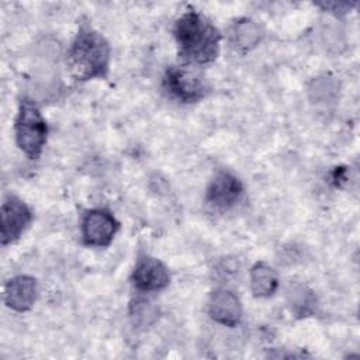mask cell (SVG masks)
Wrapping results in <instances>:
<instances>
[{
  "instance_id": "7a4b0ae2",
  "label": "cell",
  "mask_w": 360,
  "mask_h": 360,
  "mask_svg": "<svg viewBox=\"0 0 360 360\" xmlns=\"http://www.w3.org/2000/svg\"><path fill=\"white\" fill-rule=\"evenodd\" d=\"M70 75L80 82L104 79L110 68V45L96 30L82 25L68 52Z\"/></svg>"
},
{
  "instance_id": "5b68a950",
  "label": "cell",
  "mask_w": 360,
  "mask_h": 360,
  "mask_svg": "<svg viewBox=\"0 0 360 360\" xmlns=\"http://www.w3.org/2000/svg\"><path fill=\"white\" fill-rule=\"evenodd\" d=\"M118 228L120 222L110 211L103 208L89 210L82 219L83 242L89 246H108L112 242Z\"/></svg>"
},
{
  "instance_id": "ba28073f",
  "label": "cell",
  "mask_w": 360,
  "mask_h": 360,
  "mask_svg": "<svg viewBox=\"0 0 360 360\" xmlns=\"http://www.w3.org/2000/svg\"><path fill=\"white\" fill-rule=\"evenodd\" d=\"M242 181L228 172H219L210 181L205 191V201L215 210H229L242 197Z\"/></svg>"
},
{
  "instance_id": "6da1fadb",
  "label": "cell",
  "mask_w": 360,
  "mask_h": 360,
  "mask_svg": "<svg viewBox=\"0 0 360 360\" xmlns=\"http://www.w3.org/2000/svg\"><path fill=\"white\" fill-rule=\"evenodd\" d=\"M174 39L179 56L186 63L207 65L219 53L221 34L218 28L200 11L190 8L174 22Z\"/></svg>"
},
{
  "instance_id": "4fadbf2b",
  "label": "cell",
  "mask_w": 360,
  "mask_h": 360,
  "mask_svg": "<svg viewBox=\"0 0 360 360\" xmlns=\"http://www.w3.org/2000/svg\"><path fill=\"white\" fill-rule=\"evenodd\" d=\"M287 302L292 314L297 316H307L314 312L316 301L311 290H308L305 285L294 284L290 285L287 291Z\"/></svg>"
},
{
  "instance_id": "30bf717a",
  "label": "cell",
  "mask_w": 360,
  "mask_h": 360,
  "mask_svg": "<svg viewBox=\"0 0 360 360\" xmlns=\"http://www.w3.org/2000/svg\"><path fill=\"white\" fill-rule=\"evenodd\" d=\"M210 315L215 322L224 326H236L242 319L239 298L229 290H215L210 298Z\"/></svg>"
},
{
  "instance_id": "8992f818",
  "label": "cell",
  "mask_w": 360,
  "mask_h": 360,
  "mask_svg": "<svg viewBox=\"0 0 360 360\" xmlns=\"http://www.w3.org/2000/svg\"><path fill=\"white\" fill-rule=\"evenodd\" d=\"M1 243L8 245L15 242L32 221L30 207L15 195H8L1 204Z\"/></svg>"
},
{
  "instance_id": "9c48e42d",
  "label": "cell",
  "mask_w": 360,
  "mask_h": 360,
  "mask_svg": "<svg viewBox=\"0 0 360 360\" xmlns=\"http://www.w3.org/2000/svg\"><path fill=\"white\" fill-rule=\"evenodd\" d=\"M37 281L31 276H15L6 283L4 302L17 312L28 311L37 300Z\"/></svg>"
},
{
  "instance_id": "5bb4252c",
  "label": "cell",
  "mask_w": 360,
  "mask_h": 360,
  "mask_svg": "<svg viewBox=\"0 0 360 360\" xmlns=\"http://www.w3.org/2000/svg\"><path fill=\"white\" fill-rule=\"evenodd\" d=\"M131 319L136 326H148L158 318V308L149 301L139 300L131 305Z\"/></svg>"
},
{
  "instance_id": "8fae6325",
  "label": "cell",
  "mask_w": 360,
  "mask_h": 360,
  "mask_svg": "<svg viewBox=\"0 0 360 360\" xmlns=\"http://www.w3.org/2000/svg\"><path fill=\"white\" fill-rule=\"evenodd\" d=\"M262 39L259 25L249 18H239L228 30V42L236 52L245 53L253 49Z\"/></svg>"
},
{
  "instance_id": "7c38bea8",
  "label": "cell",
  "mask_w": 360,
  "mask_h": 360,
  "mask_svg": "<svg viewBox=\"0 0 360 360\" xmlns=\"http://www.w3.org/2000/svg\"><path fill=\"white\" fill-rule=\"evenodd\" d=\"M278 287L277 273L266 263L259 262L250 270V290L255 297L267 298Z\"/></svg>"
},
{
  "instance_id": "3957f363",
  "label": "cell",
  "mask_w": 360,
  "mask_h": 360,
  "mask_svg": "<svg viewBox=\"0 0 360 360\" xmlns=\"http://www.w3.org/2000/svg\"><path fill=\"white\" fill-rule=\"evenodd\" d=\"M17 146L30 159H38L48 138V125L37 104L30 98H22L14 122Z\"/></svg>"
},
{
  "instance_id": "52a82bcc",
  "label": "cell",
  "mask_w": 360,
  "mask_h": 360,
  "mask_svg": "<svg viewBox=\"0 0 360 360\" xmlns=\"http://www.w3.org/2000/svg\"><path fill=\"white\" fill-rule=\"evenodd\" d=\"M132 283L135 288L142 292H155L169 285L170 274L159 259L143 255L135 263Z\"/></svg>"
},
{
  "instance_id": "277c9868",
  "label": "cell",
  "mask_w": 360,
  "mask_h": 360,
  "mask_svg": "<svg viewBox=\"0 0 360 360\" xmlns=\"http://www.w3.org/2000/svg\"><path fill=\"white\" fill-rule=\"evenodd\" d=\"M165 90L181 103H197L208 93V84L202 76L186 68L172 66L163 77Z\"/></svg>"
}]
</instances>
